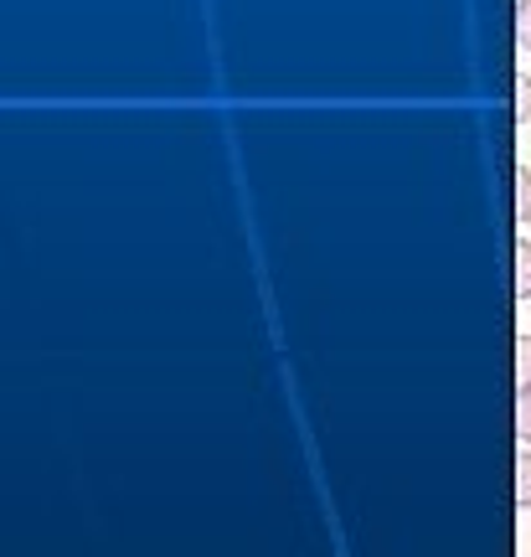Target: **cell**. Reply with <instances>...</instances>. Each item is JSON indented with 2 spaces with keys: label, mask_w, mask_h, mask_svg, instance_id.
Here are the masks:
<instances>
[{
  "label": "cell",
  "mask_w": 531,
  "mask_h": 557,
  "mask_svg": "<svg viewBox=\"0 0 531 557\" xmlns=\"http://www.w3.org/2000/svg\"><path fill=\"white\" fill-rule=\"evenodd\" d=\"M516 120H531V73H516Z\"/></svg>",
  "instance_id": "cell-6"
},
{
  "label": "cell",
  "mask_w": 531,
  "mask_h": 557,
  "mask_svg": "<svg viewBox=\"0 0 531 557\" xmlns=\"http://www.w3.org/2000/svg\"><path fill=\"white\" fill-rule=\"evenodd\" d=\"M516 295L531 299V238H516Z\"/></svg>",
  "instance_id": "cell-2"
},
{
  "label": "cell",
  "mask_w": 531,
  "mask_h": 557,
  "mask_svg": "<svg viewBox=\"0 0 531 557\" xmlns=\"http://www.w3.org/2000/svg\"><path fill=\"white\" fill-rule=\"evenodd\" d=\"M516 434H521V444H531V387L516 393Z\"/></svg>",
  "instance_id": "cell-5"
},
{
  "label": "cell",
  "mask_w": 531,
  "mask_h": 557,
  "mask_svg": "<svg viewBox=\"0 0 531 557\" xmlns=\"http://www.w3.org/2000/svg\"><path fill=\"white\" fill-rule=\"evenodd\" d=\"M516 506L531 511V449L527 455H516Z\"/></svg>",
  "instance_id": "cell-4"
},
{
  "label": "cell",
  "mask_w": 531,
  "mask_h": 557,
  "mask_svg": "<svg viewBox=\"0 0 531 557\" xmlns=\"http://www.w3.org/2000/svg\"><path fill=\"white\" fill-rule=\"evenodd\" d=\"M511 176H516V222H531V165L521 160Z\"/></svg>",
  "instance_id": "cell-1"
},
{
  "label": "cell",
  "mask_w": 531,
  "mask_h": 557,
  "mask_svg": "<svg viewBox=\"0 0 531 557\" xmlns=\"http://www.w3.org/2000/svg\"><path fill=\"white\" fill-rule=\"evenodd\" d=\"M516 387H531V331H516Z\"/></svg>",
  "instance_id": "cell-3"
},
{
  "label": "cell",
  "mask_w": 531,
  "mask_h": 557,
  "mask_svg": "<svg viewBox=\"0 0 531 557\" xmlns=\"http://www.w3.org/2000/svg\"><path fill=\"white\" fill-rule=\"evenodd\" d=\"M516 37H521V47H531V0L516 5Z\"/></svg>",
  "instance_id": "cell-7"
}]
</instances>
